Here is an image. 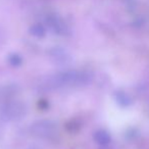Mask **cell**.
Returning <instances> with one entry per match:
<instances>
[{
	"instance_id": "8",
	"label": "cell",
	"mask_w": 149,
	"mask_h": 149,
	"mask_svg": "<svg viewBox=\"0 0 149 149\" xmlns=\"http://www.w3.org/2000/svg\"><path fill=\"white\" fill-rule=\"evenodd\" d=\"M101 149H118V148L116 146H111V145L107 144V145H104Z\"/></svg>"
},
{
	"instance_id": "3",
	"label": "cell",
	"mask_w": 149,
	"mask_h": 149,
	"mask_svg": "<svg viewBox=\"0 0 149 149\" xmlns=\"http://www.w3.org/2000/svg\"><path fill=\"white\" fill-rule=\"evenodd\" d=\"M34 132L39 136H49L53 133V125L49 122H41L34 125Z\"/></svg>"
},
{
	"instance_id": "1",
	"label": "cell",
	"mask_w": 149,
	"mask_h": 149,
	"mask_svg": "<svg viewBox=\"0 0 149 149\" xmlns=\"http://www.w3.org/2000/svg\"><path fill=\"white\" fill-rule=\"evenodd\" d=\"M47 23L50 26L52 30H53L55 33L58 34H64L66 30L65 24L61 21V19L57 17V15H50L47 19Z\"/></svg>"
},
{
	"instance_id": "5",
	"label": "cell",
	"mask_w": 149,
	"mask_h": 149,
	"mask_svg": "<svg viewBox=\"0 0 149 149\" xmlns=\"http://www.w3.org/2000/svg\"><path fill=\"white\" fill-rule=\"evenodd\" d=\"M30 33L37 38H42L45 36L46 30L41 24H35V25L32 26L31 29H30Z\"/></svg>"
},
{
	"instance_id": "7",
	"label": "cell",
	"mask_w": 149,
	"mask_h": 149,
	"mask_svg": "<svg viewBox=\"0 0 149 149\" xmlns=\"http://www.w3.org/2000/svg\"><path fill=\"white\" fill-rule=\"evenodd\" d=\"M9 62H10L13 65L17 66L22 62V58L19 57L17 54H13V55L9 57Z\"/></svg>"
},
{
	"instance_id": "4",
	"label": "cell",
	"mask_w": 149,
	"mask_h": 149,
	"mask_svg": "<svg viewBox=\"0 0 149 149\" xmlns=\"http://www.w3.org/2000/svg\"><path fill=\"white\" fill-rule=\"evenodd\" d=\"M94 139H95V141L98 144L102 145V146L109 144V142L111 141V137H110L108 132H106L105 130L97 131V132L95 133V135H94Z\"/></svg>"
},
{
	"instance_id": "6",
	"label": "cell",
	"mask_w": 149,
	"mask_h": 149,
	"mask_svg": "<svg viewBox=\"0 0 149 149\" xmlns=\"http://www.w3.org/2000/svg\"><path fill=\"white\" fill-rule=\"evenodd\" d=\"M116 101L122 106H128L129 104H131V98L125 92H118L116 94Z\"/></svg>"
},
{
	"instance_id": "2",
	"label": "cell",
	"mask_w": 149,
	"mask_h": 149,
	"mask_svg": "<svg viewBox=\"0 0 149 149\" xmlns=\"http://www.w3.org/2000/svg\"><path fill=\"white\" fill-rule=\"evenodd\" d=\"M23 109L24 108L19 104H9L8 106H6L5 109H3L2 112L4 118H6L7 120H15L22 116Z\"/></svg>"
}]
</instances>
